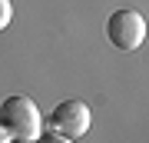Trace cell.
I'll use <instances>...</instances> for the list:
<instances>
[{
    "label": "cell",
    "instance_id": "cell-5",
    "mask_svg": "<svg viewBox=\"0 0 149 143\" xmlns=\"http://www.w3.org/2000/svg\"><path fill=\"white\" fill-rule=\"evenodd\" d=\"M33 143H73V140H66V137H60V133H53V130H43Z\"/></svg>",
    "mask_w": 149,
    "mask_h": 143
},
{
    "label": "cell",
    "instance_id": "cell-1",
    "mask_svg": "<svg viewBox=\"0 0 149 143\" xmlns=\"http://www.w3.org/2000/svg\"><path fill=\"white\" fill-rule=\"evenodd\" d=\"M0 127L17 143H33L43 133V113L40 106L23 93H13L0 103Z\"/></svg>",
    "mask_w": 149,
    "mask_h": 143
},
{
    "label": "cell",
    "instance_id": "cell-7",
    "mask_svg": "<svg viewBox=\"0 0 149 143\" xmlns=\"http://www.w3.org/2000/svg\"><path fill=\"white\" fill-rule=\"evenodd\" d=\"M13 143H17V140H13Z\"/></svg>",
    "mask_w": 149,
    "mask_h": 143
},
{
    "label": "cell",
    "instance_id": "cell-2",
    "mask_svg": "<svg viewBox=\"0 0 149 143\" xmlns=\"http://www.w3.org/2000/svg\"><path fill=\"white\" fill-rule=\"evenodd\" d=\"M106 37L116 50H136L146 40V20L139 10H116L106 20Z\"/></svg>",
    "mask_w": 149,
    "mask_h": 143
},
{
    "label": "cell",
    "instance_id": "cell-6",
    "mask_svg": "<svg viewBox=\"0 0 149 143\" xmlns=\"http://www.w3.org/2000/svg\"><path fill=\"white\" fill-rule=\"evenodd\" d=\"M0 143H13V140H10V133H7L3 127H0Z\"/></svg>",
    "mask_w": 149,
    "mask_h": 143
},
{
    "label": "cell",
    "instance_id": "cell-4",
    "mask_svg": "<svg viewBox=\"0 0 149 143\" xmlns=\"http://www.w3.org/2000/svg\"><path fill=\"white\" fill-rule=\"evenodd\" d=\"M10 20H13V4L10 0H0V30H7Z\"/></svg>",
    "mask_w": 149,
    "mask_h": 143
},
{
    "label": "cell",
    "instance_id": "cell-3",
    "mask_svg": "<svg viewBox=\"0 0 149 143\" xmlns=\"http://www.w3.org/2000/svg\"><path fill=\"white\" fill-rule=\"evenodd\" d=\"M90 106L83 100H60L50 113V130L60 133L66 140H80L86 130H90Z\"/></svg>",
    "mask_w": 149,
    "mask_h": 143
}]
</instances>
